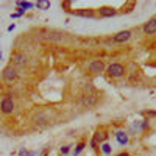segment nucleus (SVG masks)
<instances>
[{
    "instance_id": "4",
    "label": "nucleus",
    "mask_w": 156,
    "mask_h": 156,
    "mask_svg": "<svg viewBox=\"0 0 156 156\" xmlns=\"http://www.w3.org/2000/svg\"><path fill=\"white\" fill-rule=\"evenodd\" d=\"M87 67H89V72L90 73L97 75V73H101L103 70H105V62H103L101 59H94V61L89 62Z\"/></svg>"
},
{
    "instance_id": "8",
    "label": "nucleus",
    "mask_w": 156,
    "mask_h": 156,
    "mask_svg": "<svg viewBox=\"0 0 156 156\" xmlns=\"http://www.w3.org/2000/svg\"><path fill=\"white\" fill-rule=\"evenodd\" d=\"M142 30H144L145 34H154L156 33V19H150L148 22H145Z\"/></svg>"
},
{
    "instance_id": "16",
    "label": "nucleus",
    "mask_w": 156,
    "mask_h": 156,
    "mask_svg": "<svg viewBox=\"0 0 156 156\" xmlns=\"http://www.w3.org/2000/svg\"><path fill=\"white\" fill-rule=\"evenodd\" d=\"M100 148H101V151L105 153V154H111V150H112V148H111V145H109V144H106V142H103V144L100 145Z\"/></svg>"
},
{
    "instance_id": "2",
    "label": "nucleus",
    "mask_w": 156,
    "mask_h": 156,
    "mask_svg": "<svg viewBox=\"0 0 156 156\" xmlns=\"http://www.w3.org/2000/svg\"><path fill=\"white\" fill-rule=\"evenodd\" d=\"M123 73H125V67L119 62H114L108 67V75L112 78H120V76H123Z\"/></svg>"
},
{
    "instance_id": "18",
    "label": "nucleus",
    "mask_w": 156,
    "mask_h": 156,
    "mask_svg": "<svg viewBox=\"0 0 156 156\" xmlns=\"http://www.w3.org/2000/svg\"><path fill=\"white\" fill-rule=\"evenodd\" d=\"M17 11H16V14H19V16H22V14H25V9H22V8H16Z\"/></svg>"
},
{
    "instance_id": "14",
    "label": "nucleus",
    "mask_w": 156,
    "mask_h": 156,
    "mask_svg": "<svg viewBox=\"0 0 156 156\" xmlns=\"http://www.w3.org/2000/svg\"><path fill=\"white\" fill-rule=\"evenodd\" d=\"M16 6H17V8H22V9L27 11V9H31L34 5H33L31 2H17V3H16Z\"/></svg>"
},
{
    "instance_id": "10",
    "label": "nucleus",
    "mask_w": 156,
    "mask_h": 156,
    "mask_svg": "<svg viewBox=\"0 0 156 156\" xmlns=\"http://www.w3.org/2000/svg\"><path fill=\"white\" fill-rule=\"evenodd\" d=\"M73 14L75 16H80V17H94L95 16V12H94V9H76V11H73Z\"/></svg>"
},
{
    "instance_id": "7",
    "label": "nucleus",
    "mask_w": 156,
    "mask_h": 156,
    "mask_svg": "<svg viewBox=\"0 0 156 156\" xmlns=\"http://www.w3.org/2000/svg\"><path fill=\"white\" fill-rule=\"evenodd\" d=\"M81 101H83V105H84V106L90 108V106H95V105H97L98 97H97L95 94H86V95H83Z\"/></svg>"
},
{
    "instance_id": "3",
    "label": "nucleus",
    "mask_w": 156,
    "mask_h": 156,
    "mask_svg": "<svg viewBox=\"0 0 156 156\" xmlns=\"http://www.w3.org/2000/svg\"><path fill=\"white\" fill-rule=\"evenodd\" d=\"M3 80H5L8 84H12V83L17 80V70L12 67V66L5 67V70H3Z\"/></svg>"
},
{
    "instance_id": "6",
    "label": "nucleus",
    "mask_w": 156,
    "mask_h": 156,
    "mask_svg": "<svg viewBox=\"0 0 156 156\" xmlns=\"http://www.w3.org/2000/svg\"><path fill=\"white\" fill-rule=\"evenodd\" d=\"M129 37H131V31H129V30H123V31H119V33L114 36V42L123 44V42L129 41Z\"/></svg>"
},
{
    "instance_id": "12",
    "label": "nucleus",
    "mask_w": 156,
    "mask_h": 156,
    "mask_svg": "<svg viewBox=\"0 0 156 156\" xmlns=\"http://www.w3.org/2000/svg\"><path fill=\"white\" fill-rule=\"evenodd\" d=\"M12 59H14V64H16V66H25V64H27V56H25L23 53H17V55H14V58H12Z\"/></svg>"
},
{
    "instance_id": "5",
    "label": "nucleus",
    "mask_w": 156,
    "mask_h": 156,
    "mask_svg": "<svg viewBox=\"0 0 156 156\" xmlns=\"http://www.w3.org/2000/svg\"><path fill=\"white\" fill-rule=\"evenodd\" d=\"M0 109H2L3 114H11L12 111H14V101H12L11 98H3L2 103H0Z\"/></svg>"
},
{
    "instance_id": "17",
    "label": "nucleus",
    "mask_w": 156,
    "mask_h": 156,
    "mask_svg": "<svg viewBox=\"0 0 156 156\" xmlns=\"http://www.w3.org/2000/svg\"><path fill=\"white\" fill-rule=\"evenodd\" d=\"M70 151V145H64V147H61V153L62 154H67Z\"/></svg>"
},
{
    "instance_id": "11",
    "label": "nucleus",
    "mask_w": 156,
    "mask_h": 156,
    "mask_svg": "<svg viewBox=\"0 0 156 156\" xmlns=\"http://www.w3.org/2000/svg\"><path fill=\"white\" fill-rule=\"evenodd\" d=\"M115 140L119 142L120 145L125 147V145L128 144V140H129V139H128V134H126L125 131H117V133H115Z\"/></svg>"
},
{
    "instance_id": "1",
    "label": "nucleus",
    "mask_w": 156,
    "mask_h": 156,
    "mask_svg": "<svg viewBox=\"0 0 156 156\" xmlns=\"http://www.w3.org/2000/svg\"><path fill=\"white\" fill-rule=\"evenodd\" d=\"M106 137H108V133L105 131V129H101V131L98 129V131L92 136V139H90V148H94V150L98 148V145H101L103 142L106 140Z\"/></svg>"
},
{
    "instance_id": "20",
    "label": "nucleus",
    "mask_w": 156,
    "mask_h": 156,
    "mask_svg": "<svg viewBox=\"0 0 156 156\" xmlns=\"http://www.w3.org/2000/svg\"><path fill=\"white\" fill-rule=\"evenodd\" d=\"M14 27H16L14 23H12V25H9V27H8V31H12V30H14Z\"/></svg>"
},
{
    "instance_id": "21",
    "label": "nucleus",
    "mask_w": 156,
    "mask_h": 156,
    "mask_svg": "<svg viewBox=\"0 0 156 156\" xmlns=\"http://www.w3.org/2000/svg\"><path fill=\"white\" fill-rule=\"evenodd\" d=\"M115 156H129L128 153H125V151H122V153H119V154H115Z\"/></svg>"
},
{
    "instance_id": "15",
    "label": "nucleus",
    "mask_w": 156,
    "mask_h": 156,
    "mask_svg": "<svg viewBox=\"0 0 156 156\" xmlns=\"http://www.w3.org/2000/svg\"><path fill=\"white\" fill-rule=\"evenodd\" d=\"M84 147H86L84 142H80V144H76V147H75V150H73V154H75V156H78V154H80V153L84 150Z\"/></svg>"
},
{
    "instance_id": "9",
    "label": "nucleus",
    "mask_w": 156,
    "mask_h": 156,
    "mask_svg": "<svg viewBox=\"0 0 156 156\" xmlns=\"http://www.w3.org/2000/svg\"><path fill=\"white\" fill-rule=\"evenodd\" d=\"M98 14H100L101 17H112V16L117 14V11H115L114 8H111V6H101V8L98 9Z\"/></svg>"
},
{
    "instance_id": "22",
    "label": "nucleus",
    "mask_w": 156,
    "mask_h": 156,
    "mask_svg": "<svg viewBox=\"0 0 156 156\" xmlns=\"http://www.w3.org/2000/svg\"><path fill=\"white\" fill-rule=\"evenodd\" d=\"M147 114H148V115H156V112H154V111H148Z\"/></svg>"
},
{
    "instance_id": "24",
    "label": "nucleus",
    "mask_w": 156,
    "mask_h": 156,
    "mask_svg": "<svg viewBox=\"0 0 156 156\" xmlns=\"http://www.w3.org/2000/svg\"><path fill=\"white\" fill-rule=\"evenodd\" d=\"M0 58H2V53H0Z\"/></svg>"
},
{
    "instance_id": "23",
    "label": "nucleus",
    "mask_w": 156,
    "mask_h": 156,
    "mask_svg": "<svg viewBox=\"0 0 156 156\" xmlns=\"http://www.w3.org/2000/svg\"><path fill=\"white\" fill-rule=\"evenodd\" d=\"M34 154H36L34 151H28V153H27V156H34Z\"/></svg>"
},
{
    "instance_id": "13",
    "label": "nucleus",
    "mask_w": 156,
    "mask_h": 156,
    "mask_svg": "<svg viewBox=\"0 0 156 156\" xmlns=\"http://www.w3.org/2000/svg\"><path fill=\"white\" fill-rule=\"evenodd\" d=\"M36 8L37 9H48L50 8V2H47V0H37V2H36Z\"/></svg>"
},
{
    "instance_id": "19",
    "label": "nucleus",
    "mask_w": 156,
    "mask_h": 156,
    "mask_svg": "<svg viewBox=\"0 0 156 156\" xmlns=\"http://www.w3.org/2000/svg\"><path fill=\"white\" fill-rule=\"evenodd\" d=\"M27 153H28V151L25 150V148H20V151H19V154H20V156H27Z\"/></svg>"
}]
</instances>
